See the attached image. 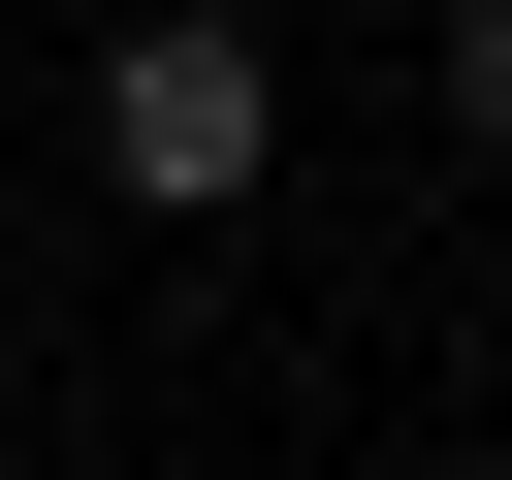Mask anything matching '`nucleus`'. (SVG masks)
<instances>
[{"mask_svg":"<svg viewBox=\"0 0 512 480\" xmlns=\"http://www.w3.org/2000/svg\"><path fill=\"white\" fill-rule=\"evenodd\" d=\"M96 192H128V224H224V192H288V64H256L224 0H128V32H96Z\"/></svg>","mask_w":512,"mask_h":480,"instance_id":"nucleus-1","label":"nucleus"},{"mask_svg":"<svg viewBox=\"0 0 512 480\" xmlns=\"http://www.w3.org/2000/svg\"><path fill=\"white\" fill-rule=\"evenodd\" d=\"M448 128H480V160H512V0H448Z\"/></svg>","mask_w":512,"mask_h":480,"instance_id":"nucleus-2","label":"nucleus"}]
</instances>
